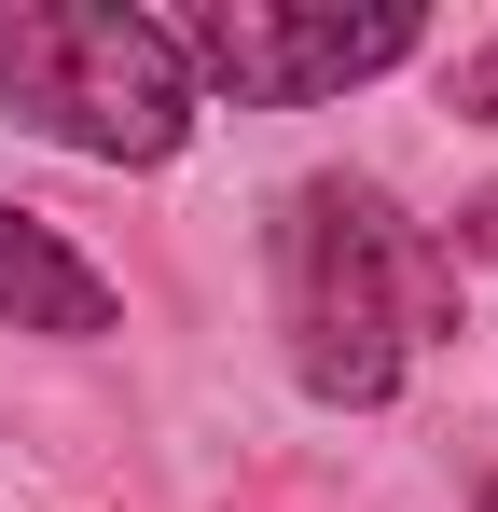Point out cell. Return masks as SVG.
I'll list each match as a JSON object with an SVG mask.
<instances>
[{"label":"cell","mask_w":498,"mask_h":512,"mask_svg":"<svg viewBox=\"0 0 498 512\" xmlns=\"http://www.w3.org/2000/svg\"><path fill=\"white\" fill-rule=\"evenodd\" d=\"M443 319H457V250H429L374 180H305L277 208V333H291L305 402L374 416L402 388L415 333Z\"/></svg>","instance_id":"6da1fadb"},{"label":"cell","mask_w":498,"mask_h":512,"mask_svg":"<svg viewBox=\"0 0 498 512\" xmlns=\"http://www.w3.org/2000/svg\"><path fill=\"white\" fill-rule=\"evenodd\" d=\"M0 97L97 167H166L194 139V70L166 14L125 0H0Z\"/></svg>","instance_id":"7a4b0ae2"},{"label":"cell","mask_w":498,"mask_h":512,"mask_svg":"<svg viewBox=\"0 0 498 512\" xmlns=\"http://www.w3.org/2000/svg\"><path fill=\"white\" fill-rule=\"evenodd\" d=\"M166 42H180L194 84H222L236 111H319V97L402 70L429 42V14L415 0H180Z\"/></svg>","instance_id":"3957f363"},{"label":"cell","mask_w":498,"mask_h":512,"mask_svg":"<svg viewBox=\"0 0 498 512\" xmlns=\"http://www.w3.org/2000/svg\"><path fill=\"white\" fill-rule=\"evenodd\" d=\"M0 319H14V333L83 346V333H111V277H97L70 236H42L28 208H0Z\"/></svg>","instance_id":"277c9868"},{"label":"cell","mask_w":498,"mask_h":512,"mask_svg":"<svg viewBox=\"0 0 498 512\" xmlns=\"http://www.w3.org/2000/svg\"><path fill=\"white\" fill-rule=\"evenodd\" d=\"M457 111H471V125H498V42H471V56H457Z\"/></svg>","instance_id":"5b68a950"},{"label":"cell","mask_w":498,"mask_h":512,"mask_svg":"<svg viewBox=\"0 0 498 512\" xmlns=\"http://www.w3.org/2000/svg\"><path fill=\"white\" fill-rule=\"evenodd\" d=\"M457 236H471V250H498V194H485V208H471V222H457Z\"/></svg>","instance_id":"8992f818"},{"label":"cell","mask_w":498,"mask_h":512,"mask_svg":"<svg viewBox=\"0 0 498 512\" xmlns=\"http://www.w3.org/2000/svg\"><path fill=\"white\" fill-rule=\"evenodd\" d=\"M471 512H498V485H485V499H471Z\"/></svg>","instance_id":"52a82bcc"}]
</instances>
